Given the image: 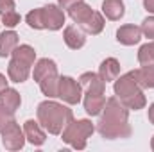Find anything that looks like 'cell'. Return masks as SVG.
I'll return each instance as SVG.
<instances>
[{"label": "cell", "mask_w": 154, "mask_h": 152, "mask_svg": "<svg viewBox=\"0 0 154 152\" xmlns=\"http://www.w3.org/2000/svg\"><path fill=\"white\" fill-rule=\"evenodd\" d=\"M97 131L106 140H124L131 136L129 109L116 97L106 100L100 120L97 122Z\"/></svg>", "instance_id": "6da1fadb"}, {"label": "cell", "mask_w": 154, "mask_h": 152, "mask_svg": "<svg viewBox=\"0 0 154 152\" xmlns=\"http://www.w3.org/2000/svg\"><path fill=\"white\" fill-rule=\"evenodd\" d=\"M36 116H38V122L41 123V127L50 132V134H61L63 129L74 120V113L70 108L59 104V102H54V100H43L38 104V109H36Z\"/></svg>", "instance_id": "7a4b0ae2"}, {"label": "cell", "mask_w": 154, "mask_h": 152, "mask_svg": "<svg viewBox=\"0 0 154 152\" xmlns=\"http://www.w3.org/2000/svg\"><path fill=\"white\" fill-rule=\"evenodd\" d=\"M113 90H115V97L127 109L138 111V109H143L147 104V99L143 95V88L138 84L133 72H127L124 75L116 77Z\"/></svg>", "instance_id": "3957f363"}, {"label": "cell", "mask_w": 154, "mask_h": 152, "mask_svg": "<svg viewBox=\"0 0 154 152\" xmlns=\"http://www.w3.org/2000/svg\"><path fill=\"white\" fill-rule=\"evenodd\" d=\"M36 61V52L31 45H18L7 65V79L11 82H25L31 75V68Z\"/></svg>", "instance_id": "277c9868"}, {"label": "cell", "mask_w": 154, "mask_h": 152, "mask_svg": "<svg viewBox=\"0 0 154 152\" xmlns=\"http://www.w3.org/2000/svg\"><path fill=\"white\" fill-rule=\"evenodd\" d=\"M68 14H70V18L75 22L86 34H91V36L100 34L102 29H104V23H106L104 22V16L100 13L93 11L84 0L75 4V5H72L68 9Z\"/></svg>", "instance_id": "5b68a950"}, {"label": "cell", "mask_w": 154, "mask_h": 152, "mask_svg": "<svg viewBox=\"0 0 154 152\" xmlns=\"http://www.w3.org/2000/svg\"><path fill=\"white\" fill-rule=\"evenodd\" d=\"M95 131V125L91 120L88 118H82V120H72L61 132V140L65 143H68L70 147H74L77 150H82L86 149V143L88 140L91 138Z\"/></svg>", "instance_id": "8992f818"}, {"label": "cell", "mask_w": 154, "mask_h": 152, "mask_svg": "<svg viewBox=\"0 0 154 152\" xmlns=\"http://www.w3.org/2000/svg\"><path fill=\"white\" fill-rule=\"evenodd\" d=\"M57 97H59L63 102L70 104V106L79 104L81 99H82V88H81L79 81H75V79H72V77H68V75L59 77Z\"/></svg>", "instance_id": "52a82bcc"}, {"label": "cell", "mask_w": 154, "mask_h": 152, "mask_svg": "<svg viewBox=\"0 0 154 152\" xmlns=\"http://www.w3.org/2000/svg\"><path fill=\"white\" fill-rule=\"evenodd\" d=\"M2 143L7 150H20L25 145V134L23 129H20V125L13 120L2 132Z\"/></svg>", "instance_id": "ba28073f"}, {"label": "cell", "mask_w": 154, "mask_h": 152, "mask_svg": "<svg viewBox=\"0 0 154 152\" xmlns=\"http://www.w3.org/2000/svg\"><path fill=\"white\" fill-rule=\"evenodd\" d=\"M41 14H43V25L48 31H59L65 25V13L59 5L48 4L45 7H41Z\"/></svg>", "instance_id": "9c48e42d"}, {"label": "cell", "mask_w": 154, "mask_h": 152, "mask_svg": "<svg viewBox=\"0 0 154 152\" xmlns=\"http://www.w3.org/2000/svg\"><path fill=\"white\" fill-rule=\"evenodd\" d=\"M82 95H84V111L90 116H97L102 113L106 104L104 91H84Z\"/></svg>", "instance_id": "30bf717a"}, {"label": "cell", "mask_w": 154, "mask_h": 152, "mask_svg": "<svg viewBox=\"0 0 154 152\" xmlns=\"http://www.w3.org/2000/svg\"><path fill=\"white\" fill-rule=\"evenodd\" d=\"M23 134H25V140L29 141V143H32V145H43L45 143V140H47V136H45V131H43V127H41V123L36 122V120H27L25 123H23Z\"/></svg>", "instance_id": "8fae6325"}, {"label": "cell", "mask_w": 154, "mask_h": 152, "mask_svg": "<svg viewBox=\"0 0 154 152\" xmlns=\"http://www.w3.org/2000/svg\"><path fill=\"white\" fill-rule=\"evenodd\" d=\"M63 38H65V43L68 48L72 50H79L84 47L86 43V32L79 27V25H68L63 32Z\"/></svg>", "instance_id": "7c38bea8"}, {"label": "cell", "mask_w": 154, "mask_h": 152, "mask_svg": "<svg viewBox=\"0 0 154 152\" xmlns=\"http://www.w3.org/2000/svg\"><path fill=\"white\" fill-rule=\"evenodd\" d=\"M20 104H22V97L14 88H5L0 91V108L4 111L14 114L16 109L20 108Z\"/></svg>", "instance_id": "4fadbf2b"}, {"label": "cell", "mask_w": 154, "mask_h": 152, "mask_svg": "<svg viewBox=\"0 0 154 152\" xmlns=\"http://www.w3.org/2000/svg\"><path fill=\"white\" fill-rule=\"evenodd\" d=\"M140 39H142V27H136V25H122L116 31V41L122 43V45H125V47L136 45Z\"/></svg>", "instance_id": "5bb4252c"}, {"label": "cell", "mask_w": 154, "mask_h": 152, "mask_svg": "<svg viewBox=\"0 0 154 152\" xmlns=\"http://www.w3.org/2000/svg\"><path fill=\"white\" fill-rule=\"evenodd\" d=\"M79 84L82 88V93L84 91H104L106 90V81L99 74H93V72H84L79 77Z\"/></svg>", "instance_id": "9a60e30c"}, {"label": "cell", "mask_w": 154, "mask_h": 152, "mask_svg": "<svg viewBox=\"0 0 154 152\" xmlns=\"http://www.w3.org/2000/svg\"><path fill=\"white\" fill-rule=\"evenodd\" d=\"M39 90L43 95H47L48 99H54L57 97V84H59V75H57V70H52L48 72L47 75H43L38 81Z\"/></svg>", "instance_id": "2e32d148"}, {"label": "cell", "mask_w": 154, "mask_h": 152, "mask_svg": "<svg viewBox=\"0 0 154 152\" xmlns=\"http://www.w3.org/2000/svg\"><path fill=\"white\" fill-rule=\"evenodd\" d=\"M99 75L102 77L106 82L116 81V77L120 75V63L115 57H106L100 66H99Z\"/></svg>", "instance_id": "e0dca14e"}, {"label": "cell", "mask_w": 154, "mask_h": 152, "mask_svg": "<svg viewBox=\"0 0 154 152\" xmlns=\"http://www.w3.org/2000/svg\"><path fill=\"white\" fill-rule=\"evenodd\" d=\"M102 13L106 14L108 20H120L125 13V5L122 0H104L102 2Z\"/></svg>", "instance_id": "ac0fdd59"}, {"label": "cell", "mask_w": 154, "mask_h": 152, "mask_svg": "<svg viewBox=\"0 0 154 152\" xmlns=\"http://www.w3.org/2000/svg\"><path fill=\"white\" fill-rule=\"evenodd\" d=\"M18 47V34L14 31H5L0 34V57H7Z\"/></svg>", "instance_id": "d6986e66"}, {"label": "cell", "mask_w": 154, "mask_h": 152, "mask_svg": "<svg viewBox=\"0 0 154 152\" xmlns=\"http://www.w3.org/2000/svg\"><path fill=\"white\" fill-rule=\"evenodd\" d=\"M133 75H134V79L138 81V84L142 88H152L154 90V65L133 70Z\"/></svg>", "instance_id": "ffe728a7"}, {"label": "cell", "mask_w": 154, "mask_h": 152, "mask_svg": "<svg viewBox=\"0 0 154 152\" xmlns=\"http://www.w3.org/2000/svg\"><path fill=\"white\" fill-rule=\"evenodd\" d=\"M52 70H57L56 63H54L52 59H48V57H43V59H39L38 63L34 65V70H32V77H34V81L38 82L41 77L47 75V74H48V72H52Z\"/></svg>", "instance_id": "44dd1931"}, {"label": "cell", "mask_w": 154, "mask_h": 152, "mask_svg": "<svg viewBox=\"0 0 154 152\" xmlns=\"http://www.w3.org/2000/svg\"><path fill=\"white\" fill-rule=\"evenodd\" d=\"M138 63L142 66H152L154 65V41L145 43L138 50Z\"/></svg>", "instance_id": "7402d4cb"}, {"label": "cell", "mask_w": 154, "mask_h": 152, "mask_svg": "<svg viewBox=\"0 0 154 152\" xmlns=\"http://www.w3.org/2000/svg\"><path fill=\"white\" fill-rule=\"evenodd\" d=\"M25 20H27V25L31 27V29H36V31H41V29H45V25H43V14H41V7L39 9H32L27 16H25Z\"/></svg>", "instance_id": "603a6c76"}, {"label": "cell", "mask_w": 154, "mask_h": 152, "mask_svg": "<svg viewBox=\"0 0 154 152\" xmlns=\"http://www.w3.org/2000/svg\"><path fill=\"white\" fill-rule=\"evenodd\" d=\"M20 14L16 13V11H11V13H7V14H4L2 16V23L5 25V27H9V29H13V27H16L18 23H20Z\"/></svg>", "instance_id": "cb8c5ba5"}, {"label": "cell", "mask_w": 154, "mask_h": 152, "mask_svg": "<svg viewBox=\"0 0 154 152\" xmlns=\"http://www.w3.org/2000/svg\"><path fill=\"white\" fill-rule=\"evenodd\" d=\"M142 34L145 38H154V16H147L142 22Z\"/></svg>", "instance_id": "d4e9b609"}, {"label": "cell", "mask_w": 154, "mask_h": 152, "mask_svg": "<svg viewBox=\"0 0 154 152\" xmlns=\"http://www.w3.org/2000/svg\"><path fill=\"white\" fill-rule=\"evenodd\" d=\"M13 120H14V114L7 113V111H4V109L0 108V132H2Z\"/></svg>", "instance_id": "484cf974"}, {"label": "cell", "mask_w": 154, "mask_h": 152, "mask_svg": "<svg viewBox=\"0 0 154 152\" xmlns=\"http://www.w3.org/2000/svg\"><path fill=\"white\" fill-rule=\"evenodd\" d=\"M14 9H16V7H14V0H0V16L11 13V11H14Z\"/></svg>", "instance_id": "4316f807"}, {"label": "cell", "mask_w": 154, "mask_h": 152, "mask_svg": "<svg viewBox=\"0 0 154 152\" xmlns=\"http://www.w3.org/2000/svg\"><path fill=\"white\" fill-rule=\"evenodd\" d=\"M79 2H82V0H57V4H59V7L61 9H70L72 5H75V4H79Z\"/></svg>", "instance_id": "83f0119b"}, {"label": "cell", "mask_w": 154, "mask_h": 152, "mask_svg": "<svg viewBox=\"0 0 154 152\" xmlns=\"http://www.w3.org/2000/svg\"><path fill=\"white\" fill-rule=\"evenodd\" d=\"M143 7H145L149 13L154 14V0H143Z\"/></svg>", "instance_id": "f1b7e54d"}, {"label": "cell", "mask_w": 154, "mask_h": 152, "mask_svg": "<svg viewBox=\"0 0 154 152\" xmlns=\"http://www.w3.org/2000/svg\"><path fill=\"white\" fill-rule=\"evenodd\" d=\"M7 82H9V81L5 79V75H4V74H0V91L7 88Z\"/></svg>", "instance_id": "f546056e"}, {"label": "cell", "mask_w": 154, "mask_h": 152, "mask_svg": "<svg viewBox=\"0 0 154 152\" xmlns=\"http://www.w3.org/2000/svg\"><path fill=\"white\" fill-rule=\"evenodd\" d=\"M149 122L154 125V104H151V108H149Z\"/></svg>", "instance_id": "4dcf8cb0"}, {"label": "cell", "mask_w": 154, "mask_h": 152, "mask_svg": "<svg viewBox=\"0 0 154 152\" xmlns=\"http://www.w3.org/2000/svg\"><path fill=\"white\" fill-rule=\"evenodd\" d=\"M151 149L154 150V136H152V140H151Z\"/></svg>", "instance_id": "1f68e13d"}]
</instances>
